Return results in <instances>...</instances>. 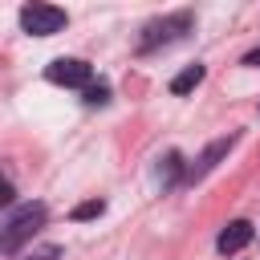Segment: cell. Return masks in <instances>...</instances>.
<instances>
[{
	"label": "cell",
	"instance_id": "1",
	"mask_svg": "<svg viewBox=\"0 0 260 260\" xmlns=\"http://www.w3.org/2000/svg\"><path fill=\"white\" fill-rule=\"evenodd\" d=\"M45 223V203H24L4 219V256H16L20 240H28L37 228Z\"/></svg>",
	"mask_w": 260,
	"mask_h": 260
},
{
	"label": "cell",
	"instance_id": "2",
	"mask_svg": "<svg viewBox=\"0 0 260 260\" xmlns=\"http://www.w3.org/2000/svg\"><path fill=\"white\" fill-rule=\"evenodd\" d=\"M20 24H24V32H32V37H53V32L65 28V12L53 8V4H24V8H20Z\"/></svg>",
	"mask_w": 260,
	"mask_h": 260
},
{
	"label": "cell",
	"instance_id": "3",
	"mask_svg": "<svg viewBox=\"0 0 260 260\" xmlns=\"http://www.w3.org/2000/svg\"><path fill=\"white\" fill-rule=\"evenodd\" d=\"M45 77H49L53 85H85V89H89L93 69H89L81 57H57V61L45 69Z\"/></svg>",
	"mask_w": 260,
	"mask_h": 260
},
{
	"label": "cell",
	"instance_id": "4",
	"mask_svg": "<svg viewBox=\"0 0 260 260\" xmlns=\"http://www.w3.org/2000/svg\"><path fill=\"white\" fill-rule=\"evenodd\" d=\"M191 28V16L187 12H179V16H162V20H154V24H146V37H142V49H154L158 41L167 45V41H175L179 32H187Z\"/></svg>",
	"mask_w": 260,
	"mask_h": 260
},
{
	"label": "cell",
	"instance_id": "5",
	"mask_svg": "<svg viewBox=\"0 0 260 260\" xmlns=\"http://www.w3.org/2000/svg\"><path fill=\"white\" fill-rule=\"evenodd\" d=\"M248 244H252V223H248V219H232V223L219 232V240H215L219 256H236V252L248 248Z\"/></svg>",
	"mask_w": 260,
	"mask_h": 260
},
{
	"label": "cell",
	"instance_id": "6",
	"mask_svg": "<svg viewBox=\"0 0 260 260\" xmlns=\"http://www.w3.org/2000/svg\"><path fill=\"white\" fill-rule=\"evenodd\" d=\"M232 142H236L232 134H228V138H219V142H211V146H207V150H203V154H199V158L191 162L187 179H191V183H195V179H203V175H207V171H211V167H215V162H219V158H223V154L232 150Z\"/></svg>",
	"mask_w": 260,
	"mask_h": 260
},
{
	"label": "cell",
	"instance_id": "7",
	"mask_svg": "<svg viewBox=\"0 0 260 260\" xmlns=\"http://www.w3.org/2000/svg\"><path fill=\"white\" fill-rule=\"evenodd\" d=\"M199 81H203V65H187L183 73L171 77V93H191Z\"/></svg>",
	"mask_w": 260,
	"mask_h": 260
},
{
	"label": "cell",
	"instance_id": "8",
	"mask_svg": "<svg viewBox=\"0 0 260 260\" xmlns=\"http://www.w3.org/2000/svg\"><path fill=\"white\" fill-rule=\"evenodd\" d=\"M102 211H106V203H102V199H85V203H77L69 215H73V219H98Z\"/></svg>",
	"mask_w": 260,
	"mask_h": 260
},
{
	"label": "cell",
	"instance_id": "9",
	"mask_svg": "<svg viewBox=\"0 0 260 260\" xmlns=\"http://www.w3.org/2000/svg\"><path fill=\"white\" fill-rule=\"evenodd\" d=\"M85 102H89V106H106V102H110V85H102V81L89 85V89H85Z\"/></svg>",
	"mask_w": 260,
	"mask_h": 260
},
{
	"label": "cell",
	"instance_id": "10",
	"mask_svg": "<svg viewBox=\"0 0 260 260\" xmlns=\"http://www.w3.org/2000/svg\"><path fill=\"white\" fill-rule=\"evenodd\" d=\"M179 167H183V158H179V154H175V150H171V154H167V158H162V175H167V183H171V179H175V175H179Z\"/></svg>",
	"mask_w": 260,
	"mask_h": 260
},
{
	"label": "cell",
	"instance_id": "11",
	"mask_svg": "<svg viewBox=\"0 0 260 260\" xmlns=\"http://www.w3.org/2000/svg\"><path fill=\"white\" fill-rule=\"evenodd\" d=\"M24 260H57V248H41V252H28Z\"/></svg>",
	"mask_w": 260,
	"mask_h": 260
},
{
	"label": "cell",
	"instance_id": "12",
	"mask_svg": "<svg viewBox=\"0 0 260 260\" xmlns=\"http://www.w3.org/2000/svg\"><path fill=\"white\" fill-rule=\"evenodd\" d=\"M244 65H260V49H256V53H248V57H244Z\"/></svg>",
	"mask_w": 260,
	"mask_h": 260
}]
</instances>
